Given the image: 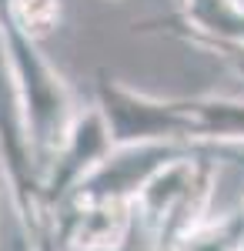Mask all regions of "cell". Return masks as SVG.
Returning a JSON list of instances; mask_svg holds the SVG:
<instances>
[{
    "label": "cell",
    "mask_w": 244,
    "mask_h": 251,
    "mask_svg": "<svg viewBox=\"0 0 244 251\" xmlns=\"http://www.w3.org/2000/svg\"><path fill=\"white\" fill-rule=\"evenodd\" d=\"M0 20H3L7 54H10L14 80H17V91H20V104H24V121H27L30 144H34V154H37V168L40 177H44L47 164L54 161L57 148L67 134V127L74 124L80 104H77L74 87L67 84V77L40 50V40L20 34L3 17V10H0Z\"/></svg>",
    "instance_id": "1"
},
{
    "label": "cell",
    "mask_w": 244,
    "mask_h": 251,
    "mask_svg": "<svg viewBox=\"0 0 244 251\" xmlns=\"http://www.w3.org/2000/svg\"><path fill=\"white\" fill-rule=\"evenodd\" d=\"M214 181H218V164L197 148H188L184 154L168 161L137 194L134 201L137 225L174 248L181 234H188L211 214Z\"/></svg>",
    "instance_id": "2"
},
{
    "label": "cell",
    "mask_w": 244,
    "mask_h": 251,
    "mask_svg": "<svg viewBox=\"0 0 244 251\" xmlns=\"http://www.w3.org/2000/svg\"><path fill=\"white\" fill-rule=\"evenodd\" d=\"M94 104L100 107L117 148H124V144H188L181 97L147 94L107 71H97Z\"/></svg>",
    "instance_id": "3"
},
{
    "label": "cell",
    "mask_w": 244,
    "mask_h": 251,
    "mask_svg": "<svg viewBox=\"0 0 244 251\" xmlns=\"http://www.w3.org/2000/svg\"><path fill=\"white\" fill-rule=\"evenodd\" d=\"M114 148L117 144H114V134L107 127V121H104V114H100V107L97 104L80 107L74 124L67 127V134L60 141V148H57L54 161L44 171V211H47V221H50V211L57 204L67 201L107 161V154Z\"/></svg>",
    "instance_id": "4"
},
{
    "label": "cell",
    "mask_w": 244,
    "mask_h": 251,
    "mask_svg": "<svg viewBox=\"0 0 244 251\" xmlns=\"http://www.w3.org/2000/svg\"><path fill=\"white\" fill-rule=\"evenodd\" d=\"M174 37L214 50L221 57L244 54V3L241 0H174V17L161 24Z\"/></svg>",
    "instance_id": "5"
},
{
    "label": "cell",
    "mask_w": 244,
    "mask_h": 251,
    "mask_svg": "<svg viewBox=\"0 0 244 251\" xmlns=\"http://www.w3.org/2000/svg\"><path fill=\"white\" fill-rule=\"evenodd\" d=\"M184 124H188V144H244V97L227 94H194L181 97Z\"/></svg>",
    "instance_id": "6"
},
{
    "label": "cell",
    "mask_w": 244,
    "mask_h": 251,
    "mask_svg": "<svg viewBox=\"0 0 244 251\" xmlns=\"http://www.w3.org/2000/svg\"><path fill=\"white\" fill-rule=\"evenodd\" d=\"M174 251H244V204L224 214H207L174 241Z\"/></svg>",
    "instance_id": "7"
},
{
    "label": "cell",
    "mask_w": 244,
    "mask_h": 251,
    "mask_svg": "<svg viewBox=\"0 0 244 251\" xmlns=\"http://www.w3.org/2000/svg\"><path fill=\"white\" fill-rule=\"evenodd\" d=\"M3 17L34 40L54 37L64 24V0H0Z\"/></svg>",
    "instance_id": "8"
},
{
    "label": "cell",
    "mask_w": 244,
    "mask_h": 251,
    "mask_svg": "<svg viewBox=\"0 0 244 251\" xmlns=\"http://www.w3.org/2000/svg\"><path fill=\"white\" fill-rule=\"evenodd\" d=\"M117 251H174L171 245H164L161 238H154V234L147 231V228H141V225H134L131 238L121 245Z\"/></svg>",
    "instance_id": "9"
},
{
    "label": "cell",
    "mask_w": 244,
    "mask_h": 251,
    "mask_svg": "<svg viewBox=\"0 0 244 251\" xmlns=\"http://www.w3.org/2000/svg\"><path fill=\"white\" fill-rule=\"evenodd\" d=\"M3 194L10 198V184H7V174H3V168H0V201H3Z\"/></svg>",
    "instance_id": "10"
},
{
    "label": "cell",
    "mask_w": 244,
    "mask_h": 251,
    "mask_svg": "<svg viewBox=\"0 0 244 251\" xmlns=\"http://www.w3.org/2000/svg\"><path fill=\"white\" fill-rule=\"evenodd\" d=\"M227 60H231V64H234V67H238V71L244 74V57H227Z\"/></svg>",
    "instance_id": "11"
},
{
    "label": "cell",
    "mask_w": 244,
    "mask_h": 251,
    "mask_svg": "<svg viewBox=\"0 0 244 251\" xmlns=\"http://www.w3.org/2000/svg\"><path fill=\"white\" fill-rule=\"evenodd\" d=\"M104 3H124V0H104Z\"/></svg>",
    "instance_id": "12"
},
{
    "label": "cell",
    "mask_w": 244,
    "mask_h": 251,
    "mask_svg": "<svg viewBox=\"0 0 244 251\" xmlns=\"http://www.w3.org/2000/svg\"><path fill=\"white\" fill-rule=\"evenodd\" d=\"M238 57H244V54H238Z\"/></svg>",
    "instance_id": "13"
},
{
    "label": "cell",
    "mask_w": 244,
    "mask_h": 251,
    "mask_svg": "<svg viewBox=\"0 0 244 251\" xmlns=\"http://www.w3.org/2000/svg\"><path fill=\"white\" fill-rule=\"evenodd\" d=\"M241 204H244V198H241Z\"/></svg>",
    "instance_id": "14"
},
{
    "label": "cell",
    "mask_w": 244,
    "mask_h": 251,
    "mask_svg": "<svg viewBox=\"0 0 244 251\" xmlns=\"http://www.w3.org/2000/svg\"><path fill=\"white\" fill-rule=\"evenodd\" d=\"M241 3H244V0H241Z\"/></svg>",
    "instance_id": "15"
},
{
    "label": "cell",
    "mask_w": 244,
    "mask_h": 251,
    "mask_svg": "<svg viewBox=\"0 0 244 251\" xmlns=\"http://www.w3.org/2000/svg\"><path fill=\"white\" fill-rule=\"evenodd\" d=\"M40 251H44V248H40Z\"/></svg>",
    "instance_id": "16"
}]
</instances>
